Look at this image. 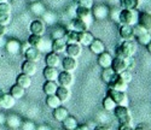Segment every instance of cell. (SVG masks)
<instances>
[{"label":"cell","mask_w":151,"mask_h":130,"mask_svg":"<svg viewBox=\"0 0 151 130\" xmlns=\"http://www.w3.org/2000/svg\"><path fill=\"white\" fill-rule=\"evenodd\" d=\"M45 11H46L45 5H44L41 1H39V0H37V1H33V3L30 4V12H32L33 15L37 16V17L42 16Z\"/></svg>","instance_id":"f1b7e54d"},{"label":"cell","mask_w":151,"mask_h":130,"mask_svg":"<svg viewBox=\"0 0 151 130\" xmlns=\"http://www.w3.org/2000/svg\"><path fill=\"white\" fill-rule=\"evenodd\" d=\"M46 105H47V107L55 110V109H57L58 106L62 105V101L58 99V96H57L56 94L47 95V96H46Z\"/></svg>","instance_id":"836d02e7"},{"label":"cell","mask_w":151,"mask_h":130,"mask_svg":"<svg viewBox=\"0 0 151 130\" xmlns=\"http://www.w3.org/2000/svg\"><path fill=\"white\" fill-rule=\"evenodd\" d=\"M112 100L116 102V105L119 106H128V96L126 94V92H120V90H115V89H111L109 88L108 90V94Z\"/></svg>","instance_id":"277c9868"},{"label":"cell","mask_w":151,"mask_h":130,"mask_svg":"<svg viewBox=\"0 0 151 130\" xmlns=\"http://www.w3.org/2000/svg\"><path fill=\"white\" fill-rule=\"evenodd\" d=\"M16 83L18 86H21L22 88L24 89H28L30 86H32V76L27 75V74H19L16 79Z\"/></svg>","instance_id":"484cf974"},{"label":"cell","mask_w":151,"mask_h":130,"mask_svg":"<svg viewBox=\"0 0 151 130\" xmlns=\"http://www.w3.org/2000/svg\"><path fill=\"white\" fill-rule=\"evenodd\" d=\"M64 39H65L67 44H79V31L70 29L65 33Z\"/></svg>","instance_id":"e575fe53"},{"label":"cell","mask_w":151,"mask_h":130,"mask_svg":"<svg viewBox=\"0 0 151 130\" xmlns=\"http://www.w3.org/2000/svg\"><path fill=\"white\" fill-rule=\"evenodd\" d=\"M134 130H150L149 128L144 126V125H138L137 128H134Z\"/></svg>","instance_id":"9f6ffc18"},{"label":"cell","mask_w":151,"mask_h":130,"mask_svg":"<svg viewBox=\"0 0 151 130\" xmlns=\"http://www.w3.org/2000/svg\"><path fill=\"white\" fill-rule=\"evenodd\" d=\"M108 87L115 90H120V92H126L128 89V83H126L119 74H115L112 79L108 82Z\"/></svg>","instance_id":"8992f818"},{"label":"cell","mask_w":151,"mask_h":130,"mask_svg":"<svg viewBox=\"0 0 151 130\" xmlns=\"http://www.w3.org/2000/svg\"><path fill=\"white\" fill-rule=\"evenodd\" d=\"M29 31L30 34H35V35H44L46 31V24L42 19H34L30 24H29Z\"/></svg>","instance_id":"30bf717a"},{"label":"cell","mask_w":151,"mask_h":130,"mask_svg":"<svg viewBox=\"0 0 151 130\" xmlns=\"http://www.w3.org/2000/svg\"><path fill=\"white\" fill-rule=\"evenodd\" d=\"M119 33L122 40H127V41H132L134 40V31H133V27L132 25H126V24H120L119 28Z\"/></svg>","instance_id":"4fadbf2b"},{"label":"cell","mask_w":151,"mask_h":130,"mask_svg":"<svg viewBox=\"0 0 151 130\" xmlns=\"http://www.w3.org/2000/svg\"><path fill=\"white\" fill-rule=\"evenodd\" d=\"M120 9H112V10H110V12H109V16H110V18L112 19V21H115V22H117L119 23V15H120Z\"/></svg>","instance_id":"7dc6e473"},{"label":"cell","mask_w":151,"mask_h":130,"mask_svg":"<svg viewBox=\"0 0 151 130\" xmlns=\"http://www.w3.org/2000/svg\"><path fill=\"white\" fill-rule=\"evenodd\" d=\"M111 61H112V57H111V54L109 53V52L104 51L103 53L98 54L97 63H98V65H99L100 68H103V69L110 68L111 66Z\"/></svg>","instance_id":"ac0fdd59"},{"label":"cell","mask_w":151,"mask_h":130,"mask_svg":"<svg viewBox=\"0 0 151 130\" xmlns=\"http://www.w3.org/2000/svg\"><path fill=\"white\" fill-rule=\"evenodd\" d=\"M109 12H110V9L104 4L93 5V7H92L93 17H94V19H98V21H103V19L108 18Z\"/></svg>","instance_id":"ba28073f"},{"label":"cell","mask_w":151,"mask_h":130,"mask_svg":"<svg viewBox=\"0 0 151 130\" xmlns=\"http://www.w3.org/2000/svg\"><path fill=\"white\" fill-rule=\"evenodd\" d=\"M11 21V16L10 14H0V24L7 25Z\"/></svg>","instance_id":"c3c4849f"},{"label":"cell","mask_w":151,"mask_h":130,"mask_svg":"<svg viewBox=\"0 0 151 130\" xmlns=\"http://www.w3.org/2000/svg\"><path fill=\"white\" fill-rule=\"evenodd\" d=\"M56 95L58 96V99H59V100L62 101V104H63V102L68 101V99H69V96H70V89L67 88V87L59 86L58 89H57V92H56Z\"/></svg>","instance_id":"d6a6232c"},{"label":"cell","mask_w":151,"mask_h":130,"mask_svg":"<svg viewBox=\"0 0 151 130\" xmlns=\"http://www.w3.org/2000/svg\"><path fill=\"white\" fill-rule=\"evenodd\" d=\"M70 27H71V29L76 30V31H86V30L90 29V25L87 24L86 22H83L82 19L78 18V17H75V18L71 19Z\"/></svg>","instance_id":"7402d4cb"},{"label":"cell","mask_w":151,"mask_h":130,"mask_svg":"<svg viewBox=\"0 0 151 130\" xmlns=\"http://www.w3.org/2000/svg\"><path fill=\"white\" fill-rule=\"evenodd\" d=\"M57 83H58V86L70 88V87L74 84V76H73V72L65 71V70L60 71V72L58 74V77H57Z\"/></svg>","instance_id":"52a82bcc"},{"label":"cell","mask_w":151,"mask_h":130,"mask_svg":"<svg viewBox=\"0 0 151 130\" xmlns=\"http://www.w3.org/2000/svg\"><path fill=\"white\" fill-rule=\"evenodd\" d=\"M9 93H10L12 96H14L16 100H18V99H21V98L24 96V94H26V89L22 88L21 86H18V84L16 83V84H14V86H11Z\"/></svg>","instance_id":"1f68e13d"},{"label":"cell","mask_w":151,"mask_h":130,"mask_svg":"<svg viewBox=\"0 0 151 130\" xmlns=\"http://www.w3.org/2000/svg\"><path fill=\"white\" fill-rule=\"evenodd\" d=\"M5 46V41H4V36L0 35V47H4Z\"/></svg>","instance_id":"6f0895ef"},{"label":"cell","mask_w":151,"mask_h":130,"mask_svg":"<svg viewBox=\"0 0 151 130\" xmlns=\"http://www.w3.org/2000/svg\"><path fill=\"white\" fill-rule=\"evenodd\" d=\"M114 116L119 121L120 125H128L132 123V116L128 106H116L114 110Z\"/></svg>","instance_id":"3957f363"},{"label":"cell","mask_w":151,"mask_h":130,"mask_svg":"<svg viewBox=\"0 0 151 130\" xmlns=\"http://www.w3.org/2000/svg\"><path fill=\"white\" fill-rule=\"evenodd\" d=\"M120 76H121V79L126 82V83H131L132 82V80H133V75H132V72H131V70H124V71H122L121 74H119Z\"/></svg>","instance_id":"ee69618b"},{"label":"cell","mask_w":151,"mask_h":130,"mask_svg":"<svg viewBox=\"0 0 151 130\" xmlns=\"http://www.w3.org/2000/svg\"><path fill=\"white\" fill-rule=\"evenodd\" d=\"M42 37H44V35L41 36V35H35V34H30L29 35V37H28V45L29 46H33V47H39L40 46V44H41V41H42Z\"/></svg>","instance_id":"f35d334b"},{"label":"cell","mask_w":151,"mask_h":130,"mask_svg":"<svg viewBox=\"0 0 151 130\" xmlns=\"http://www.w3.org/2000/svg\"><path fill=\"white\" fill-rule=\"evenodd\" d=\"M67 41L64 37L62 39H55L52 40V45H51V51L55 52V53H63V52H65V48H67Z\"/></svg>","instance_id":"ffe728a7"},{"label":"cell","mask_w":151,"mask_h":130,"mask_svg":"<svg viewBox=\"0 0 151 130\" xmlns=\"http://www.w3.org/2000/svg\"><path fill=\"white\" fill-rule=\"evenodd\" d=\"M94 39L96 37L93 36V34L90 33L88 30H86V31H79V44L81 46H87V47H88Z\"/></svg>","instance_id":"603a6c76"},{"label":"cell","mask_w":151,"mask_h":130,"mask_svg":"<svg viewBox=\"0 0 151 130\" xmlns=\"http://www.w3.org/2000/svg\"><path fill=\"white\" fill-rule=\"evenodd\" d=\"M75 130H91V129H90V125H87V124H81V125L79 124Z\"/></svg>","instance_id":"f907efd6"},{"label":"cell","mask_w":151,"mask_h":130,"mask_svg":"<svg viewBox=\"0 0 151 130\" xmlns=\"http://www.w3.org/2000/svg\"><path fill=\"white\" fill-rule=\"evenodd\" d=\"M68 116H69L68 110H67L64 106H62V105L53 110V118H55L57 122H59V123H62Z\"/></svg>","instance_id":"4316f807"},{"label":"cell","mask_w":151,"mask_h":130,"mask_svg":"<svg viewBox=\"0 0 151 130\" xmlns=\"http://www.w3.org/2000/svg\"><path fill=\"white\" fill-rule=\"evenodd\" d=\"M75 15H76L78 18L82 19L83 22H86L87 24L92 25L94 17L92 14V9H87V7H81V6H76V10H75Z\"/></svg>","instance_id":"5b68a950"},{"label":"cell","mask_w":151,"mask_h":130,"mask_svg":"<svg viewBox=\"0 0 151 130\" xmlns=\"http://www.w3.org/2000/svg\"><path fill=\"white\" fill-rule=\"evenodd\" d=\"M15 104H16V99L10 93H4V95L1 96V99H0V106H1V109H4V110L12 109L15 106Z\"/></svg>","instance_id":"44dd1931"},{"label":"cell","mask_w":151,"mask_h":130,"mask_svg":"<svg viewBox=\"0 0 151 130\" xmlns=\"http://www.w3.org/2000/svg\"><path fill=\"white\" fill-rule=\"evenodd\" d=\"M24 52V58L27 60H32V61H39L40 58H41V52L37 49L36 47H33V46H29L23 51Z\"/></svg>","instance_id":"7c38bea8"},{"label":"cell","mask_w":151,"mask_h":130,"mask_svg":"<svg viewBox=\"0 0 151 130\" xmlns=\"http://www.w3.org/2000/svg\"><path fill=\"white\" fill-rule=\"evenodd\" d=\"M94 130H111V129L108 128V126H105V125H97L94 128Z\"/></svg>","instance_id":"db71d44e"},{"label":"cell","mask_w":151,"mask_h":130,"mask_svg":"<svg viewBox=\"0 0 151 130\" xmlns=\"http://www.w3.org/2000/svg\"><path fill=\"white\" fill-rule=\"evenodd\" d=\"M3 95H4V92H3V90H0V99H1Z\"/></svg>","instance_id":"91938a15"},{"label":"cell","mask_w":151,"mask_h":130,"mask_svg":"<svg viewBox=\"0 0 151 130\" xmlns=\"http://www.w3.org/2000/svg\"><path fill=\"white\" fill-rule=\"evenodd\" d=\"M5 1H7V0H0V3H5Z\"/></svg>","instance_id":"94428289"},{"label":"cell","mask_w":151,"mask_h":130,"mask_svg":"<svg viewBox=\"0 0 151 130\" xmlns=\"http://www.w3.org/2000/svg\"><path fill=\"white\" fill-rule=\"evenodd\" d=\"M58 69L57 68H52V66H47L44 69V77L46 81H57V77H58Z\"/></svg>","instance_id":"83f0119b"},{"label":"cell","mask_w":151,"mask_h":130,"mask_svg":"<svg viewBox=\"0 0 151 130\" xmlns=\"http://www.w3.org/2000/svg\"><path fill=\"white\" fill-rule=\"evenodd\" d=\"M138 17H139V12L137 10H127L122 9L119 15V23L126 24V25H135L138 23Z\"/></svg>","instance_id":"7a4b0ae2"},{"label":"cell","mask_w":151,"mask_h":130,"mask_svg":"<svg viewBox=\"0 0 151 130\" xmlns=\"http://www.w3.org/2000/svg\"><path fill=\"white\" fill-rule=\"evenodd\" d=\"M119 130H134V128H132L131 124H128V125H120Z\"/></svg>","instance_id":"f5cc1de1"},{"label":"cell","mask_w":151,"mask_h":130,"mask_svg":"<svg viewBox=\"0 0 151 130\" xmlns=\"http://www.w3.org/2000/svg\"><path fill=\"white\" fill-rule=\"evenodd\" d=\"M137 51V45L134 44V41H127V40H123L121 42V45L117 46L115 53L116 57L119 58H123V59H128L132 58Z\"/></svg>","instance_id":"6da1fadb"},{"label":"cell","mask_w":151,"mask_h":130,"mask_svg":"<svg viewBox=\"0 0 151 130\" xmlns=\"http://www.w3.org/2000/svg\"><path fill=\"white\" fill-rule=\"evenodd\" d=\"M62 125H63V128H64L65 130H75V129H76V126L79 125V123H78V119L75 118V117L69 114L67 118L62 122Z\"/></svg>","instance_id":"4dcf8cb0"},{"label":"cell","mask_w":151,"mask_h":130,"mask_svg":"<svg viewBox=\"0 0 151 130\" xmlns=\"http://www.w3.org/2000/svg\"><path fill=\"white\" fill-rule=\"evenodd\" d=\"M90 47V51L92 52V53L94 54H100V53H103V52L105 51V45L102 40H99V39H94V40L91 42V45L88 46Z\"/></svg>","instance_id":"d4e9b609"},{"label":"cell","mask_w":151,"mask_h":130,"mask_svg":"<svg viewBox=\"0 0 151 130\" xmlns=\"http://www.w3.org/2000/svg\"><path fill=\"white\" fill-rule=\"evenodd\" d=\"M21 129H22V130H36V125H35V123H34L33 121L27 119V121L22 122Z\"/></svg>","instance_id":"f6af8a7d"},{"label":"cell","mask_w":151,"mask_h":130,"mask_svg":"<svg viewBox=\"0 0 151 130\" xmlns=\"http://www.w3.org/2000/svg\"><path fill=\"white\" fill-rule=\"evenodd\" d=\"M4 123H6V117L1 112H0V125L4 124Z\"/></svg>","instance_id":"11a10c76"},{"label":"cell","mask_w":151,"mask_h":130,"mask_svg":"<svg viewBox=\"0 0 151 130\" xmlns=\"http://www.w3.org/2000/svg\"><path fill=\"white\" fill-rule=\"evenodd\" d=\"M60 64H62L63 70L70 71V72L75 71V70H76V68H78L76 58H73V57H69V56H67V57L63 58L62 61H60Z\"/></svg>","instance_id":"9a60e30c"},{"label":"cell","mask_w":151,"mask_h":130,"mask_svg":"<svg viewBox=\"0 0 151 130\" xmlns=\"http://www.w3.org/2000/svg\"><path fill=\"white\" fill-rule=\"evenodd\" d=\"M146 48H147V52H149V53H151V41L146 45Z\"/></svg>","instance_id":"680465c9"},{"label":"cell","mask_w":151,"mask_h":130,"mask_svg":"<svg viewBox=\"0 0 151 130\" xmlns=\"http://www.w3.org/2000/svg\"><path fill=\"white\" fill-rule=\"evenodd\" d=\"M58 87L59 86H58L57 81H46L42 86V90L46 95H52V94H56Z\"/></svg>","instance_id":"f546056e"},{"label":"cell","mask_w":151,"mask_h":130,"mask_svg":"<svg viewBox=\"0 0 151 130\" xmlns=\"http://www.w3.org/2000/svg\"><path fill=\"white\" fill-rule=\"evenodd\" d=\"M74 3L76 6H81V7H87V9H92L94 5L93 0H74Z\"/></svg>","instance_id":"b9f144b4"},{"label":"cell","mask_w":151,"mask_h":130,"mask_svg":"<svg viewBox=\"0 0 151 130\" xmlns=\"http://www.w3.org/2000/svg\"><path fill=\"white\" fill-rule=\"evenodd\" d=\"M21 69H22V72L23 74H27L29 76H34L37 71V65L35 61H32V60H24L21 65Z\"/></svg>","instance_id":"2e32d148"},{"label":"cell","mask_w":151,"mask_h":130,"mask_svg":"<svg viewBox=\"0 0 151 130\" xmlns=\"http://www.w3.org/2000/svg\"><path fill=\"white\" fill-rule=\"evenodd\" d=\"M29 1H30V3H33V1H37V0H29Z\"/></svg>","instance_id":"6125c7cd"},{"label":"cell","mask_w":151,"mask_h":130,"mask_svg":"<svg viewBox=\"0 0 151 130\" xmlns=\"http://www.w3.org/2000/svg\"><path fill=\"white\" fill-rule=\"evenodd\" d=\"M22 118L19 116H17V114H9L7 117H6V124H7V126L9 128H11V129H18V128H21V125H22Z\"/></svg>","instance_id":"cb8c5ba5"},{"label":"cell","mask_w":151,"mask_h":130,"mask_svg":"<svg viewBox=\"0 0 151 130\" xmlns=\"http://www.w3.org/2000/svg\"><path fill=\"white\" fill-rule=\"evenodd\" d=\"M65 33H67V30L64 28H60V27L53 29L52 35H51L52 36V40H55V39H62V37H64L65 36Z\"/></svg>","instance_id":"7bdbcfd3"},{"label":"cell","mask_w":151,"mask_h":130,"mask_svg":"<svg viewBox=\"0 0 151 130\" xmlns=\"http://www.w3.org/2000/svg\"><path fill=\"white\" fill-rule=\"evenodd\" d=\"M140 0H120V5L122 9L127 10H137L139 6Z\"/></svg>","instance_id":"d590c367"},{"label":"cell","mask_w":151,"mask_h":130,"mask_svg":"<svg viewBox=\"0 0 151 130\" xmlns=\"http://www.w3.org/2000/svg\"><path fill=\"white\" fill-rule=\"evenodd\" d=\"M60 57L58 53H55V52H48L45 57V63L47 66H52V68H58L60 65Z\"/></svg>","instance_id":"e0dca14e"},{"label":"cell","mask_w":151,"mask_h":130,"mask_svg":"<svg viewBox=\"0 0 151 130\" xmlns=\"http://www.w3.org/2000/svg\"><path fill=\"white\" fill-rule=\"evenodd\" d=\"M116 102L112 100L109 95H106L104 99H103V109L106 111V112H114L115 107H116Z\"/></svg>","instance_id":"8d00e7d4"},{"label":"cell","mask_w":151,"mask_h":130,"mask_svg":"<svg viewBox=\"0 0 151 130\" xmlns=\"http://www.w3.org/2000/svg\"><path fill=\"white\" fill-rule=\"evenodd\" d=\"M41 17H42V21L45 22V24H50V25L55 24L56 21H57L56 14H55V12H51V11H45Z\"/></svg>","instance_id":"74e56055"},{"label":"cell","mask_w":151,"mask_h":130,"mask_svg":"<svg viewBox=\"0 0 151 130\" xmlns=\"http://www.w3.org/2000/svg\"><path fill=\"white\" fill-rule=\"evenodd\" d=\"M138 24H140L143 28H145L147 31L151 33V12L143 11L139 14L138 17Z\"/></svg>","instance_id":"5bb4252c"},{"label":"cell","mask_w":151,"mask_h":130,"mask_svg":"<svg viewBox=\"0 0 151 130\" xmlns=\"http://www.w3.org/2000/svg\"><path fill=\"white\" fill-rule=\"evenodd\" d=\"M135 39H137V41L139 42L140 45L146 46V45L151 41V34H150V31H144V33H142L140 35L135 36Z\"/></svg>","instance_id":"ab89813d"},{"label":"cell","mask_w":151,"mask_h":130,"mask_svg":"<svg viewBox=\"0 0 151 130\" xmlns=\"http://www.w3.org/2000/svg\"><path fill=\"white\" fill-rule=\"evenodd\" d=\"M82 53V46L80 44H68L65 48V54L73 58H78Z\"/></svg>","instance_id":"d6986e66"},{"label":"cell","mask_w":151,"mask_h":130,"mask_svg":"<svg viewBox=\"0 0 151 130\" xmlns=\"http://www.w3.org/2000/svg\"><path fill=\"white\" fill-rule=\"evenodd\" d=\"M128 59H123V58H119V57L112 58L110 68L114 70L115 74H121L124 70H128Z\"/></svg>","instance_id":"9c48e42d"},{"label":"cell","mask_w":151,"mask_h":130,"mask_svg":"<svg viewBox=\"0 0 151 130\" xmlns=\"http://www.w3.org/2000/svg\"><path fill=\"white\" fill-rule=\"evenodd\" d=\"M36 130H52V129H51V126H48L46 124H41L39 126H36Z\"/></svg>","instance_id":"816d5d0a"},{"label":"cell","mask_w":151,"mask_h":130,"mask_svg":"<svg viewBox=\"0 0 151 130\" xmlns=\"http://www.w3.org/2000/svg\"><path fill=\"white\" fill-rule=\"evenodd\" d=\"M114 75H115V72H114V70H112L111 68H105L102 71V80L108 84V82L112 79V76H114Z\"/></svg>","instance_id":"60d3db41"},{"label":"cell","mask_w":151,"mask_h":130,"mask_svg":"<svg viewBox=\"0 0 151 130\" xmlns=\"http://www.w3.org/2000/svg\"><path fill=\"white\" fill-rule=\"evenodd\" d=\"M5 49L7 51V53L16 56L22 51V44L17 40V39H10L5 42Z\"/></svg>","instance_id":"8fae6325"},{"label":"cell","mask_w":151,"mask_h":130,"mask_svg":"<svg viewBox=\"0 0 151 130\" xmlns=\"http://www.w3.org/2000/svg\"><path fill=\"white\" fill-rule=\"evenodd\" d=\"M6 33H7V27H6V25H4V24H0V35L5 36Z\"/></svg>","instance_id":"681fc988"},{"label":"cell","mask_w":151,"mask_h":130,"mask_svg":"<svg viewBox=\"0 0 151 130\" xmlns=\"http://www.w3.org/2000/svg\"><path fill=\"white\" fill-rule=\"evenodd\" d=\"M11 5L9 4V1L5 3H0V14H11Z\"/></svg>","instance_id":"bcb514c9"},{"label":"cell","mask_w":151,"mask_h":130,"mask_svg":"<svg viewBox=\"0 0 151 130\" xmlns=\"http://www.w3.org/2000/svg\"><path fill=\"white\" fill-rule=\"evenodd\" d=\"M1 110H3V109H1V106H0V112H1Z\"/></svg>","instance_id":"be15d7a7"}]
</instances>
